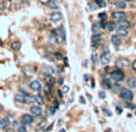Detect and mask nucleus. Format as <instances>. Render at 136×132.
I'll return each mask as SVG.
<instances>
[{
  "mask_svg": "<svg viewBox=\"0 0 136 132\" xmlns=\"http://www.w3.org/2000/svg\"><path fill=\"white\" fill-rule=\"evenodd\" d=\"M119 96H120V98L122 99H124V101H132V98H134V93H132V91L131 90H129L128 87H125V88H120V91H119Z\"/></svg>",
  "mask_w": 136,
  "mask_h": 132,
  "instance_id": "nucleus-1",
  "label": "nucleus"
},
{
  "mask_svg": "<svg viewBox=\"0 0 136 132\" xmlns=\"http://www.w3.org/2000/svg\"><path fill=\"white\" fill-rule=\"evenodd\" d=\"M111 79L113 80L114 83H120V81H123L125 79V74L122 70H119V69H114L113 72L111 73Z\"/></svg>",
  "mask_w": 136,
  "mask_h": 132,
  "instance_id": "nucleus-2",
  "label": "nucleus"
},
{
  "mask_svg": "<svg viewBox=\"0 0 136 132\" xmlns=\"http://www.w3.org/2000/svg\"><path fill=\"white\" fill-rule=\"evenodd\" d=\"M55 32H57V39H58V41L59 43H65V28L63 27V26H60L55 29Z\"/></svg>",
  "mask_w": 136,
  "mask_h": 132,
  "instance_id": "nucleus-3",
  "label": "nucleus"
},
{
  "mask_svg": "<svg viewBox=\"0 0 136 132\" xmlns=\"http://www.w3.org/2000/svg\"><path fill=\"white\" fill-rule=\"evenodd\" d=\"M129 64V61L124 58V57H119V58H117L116 60V67L120 69V68H125V67H128Z\"/></svg>",
  "mask_w": 136,
  "mask_h": 132,
  "instance_id": "nucleus-4",
  "label": "nucleus"
},
{
  "mask_svg": "<svg viewBox=\"0 0 136 132\" xmlns=\"http://www.w3.org/2000/svg\"><path fill=\"white\" fill-rule=\"evenodd\" d=\"M34 121V116L31 115V114H24V115L21 118V124H23V125H30L31 122Z\"/></svg>",
  "mask_w": 136,
  "mask_h": 132,
  "instance_id": "nucleus-5",
  "label": "nucleus"
},
{
  "mask_svg": "<svg viewBox=\"0 0 136 132\" xmlns=\"http://www.w3.org/2000/svg\"><path fill=\"white\" fill-rule=\"evenodd\" d=\"M30 114L33 116H40L42 114V108L38 104L31 105V107H30Z\"/></svg>",
  "mask_w": 136,
  "mask_h": 132,
  "instance_id": "nucleus-6",
  "label": "nucleus"
},
{
  "mask_svg": "<svg viewBox=\"0 0 136 132\" xmlns=\"http://www.w3.org/2000/svg\"><path fill=\"white\" fill-rule=\"evenodd\" d=\"M63 20V15H61V12L59 11H53L51 13V21L53 23H58L60 22Z\"/></svg>",
  "mask_w": 136,
  "mask_h": 132,
  "instance_id": "nucleus-7",
  "label": "nucleus"
},
{
  "mask_svg": "<svg viewBox=\"0 0 136 132\" xmlns=\"http://www.w3.org/2000/svg\"><path fill=\"white\" fill-rule=\"evenodd\" d=\"M112 18L114 21H123V20L126 18V13L123 11H114L112 13Z\"/></svg>",
  "mask_w": 136,
  "mask_h": 132,
  "instance_id": "nucleus-8",
  "label": "nucleus"
},
{
  "mask_svg": "<svg viewBox=\"0 0 136 132\" xmlns=\"http://www.w3.org/2000/svg\"><path fill=\"white\" fill-rule=\"evenodd\" d=\"M110 53H106V52H103V55H101V57H100V63L103 64V66H109L110 63Z\"/></svg>",
  "mask_w": 136,
  "mask_h": 132,
  "instance_id": "nucleus-9",
  "label": "nucleus"
},
{
  "mask_svg": "<svg viewBox=\"0 0 136 132\" xmlns=\"http://www.w3.org/2000/svg\"><path fill=\"white\" fill-rule=\"evenodd\" d=\"M29 87L31 88L33 91H40V88H41V83L39 81V80H34L31 83L29 84Z\"/></svg>",
  "mask_w": 136,
  "mask_h": 132,
  "instance_id": "nucleus-10",
  "label": "nucleus"
},
{
  "mask_svg": "<svg viewBox=\"0 0 136 132\" xmlns=\"http://www.w3.org/2000/svg\"><path fill=\"white\" fill-rule=\"evenodd\" d=\"M117 34H118L119 36H128V35H129V30H128V28L117 27Z\"/></svg>",
  "mask_w": 136,
  "mask_h": 132,
  "instance_id": "nucleus-11",
  "label": "nucleus"
},
{
  "mask_svg": "<svg viewBox=\"0 0 136 132\" xmlns=\"http://www.w3.org/2000/svg\"><path fill=\"white\" fill-rule=\"evenodd\" d=\"M47 6H48L49 9H58L60 6V3L59 1H57V0H49L48 3H47Z\"/></svg>",
  "mask_w": 136,
  "mask_h": 132,
  "instance_id": "nucleus-12",
  "label": "nucleus"
},
{
  "mask_svg": "<svg viewBox=\"0 0 136 132\" xmlns=\"http://www.w3.org/2000/svg\"><path fill=\"white\" fill-rule=\"evenodd\" d=\"M34 103L38 104V105L44 104L45 101H44V98H42V96H41V95H35V96H34Z\"/></svg>",
  "mask_w": 136,
  "mask_h": 132,
  "instance_id": "nucleus-13",
  "label": "nucleus"
},
{
  "mask_svg": "<svg viewBox=\"0 0 136 132\" xmlns=\"http://www.w3.org/2000/svg\"><path fill=\"white\" fill-rule=\"evenodd\" d=\"M111 41H112V44L113 45H116V46H118V45H120V36L117 34V35H112L111 36Z\"/></svg>",
  "mask_w": 136,
  "mask_h": 132,
  "instance_id": "nucleus-14",
  "label": "nucleus"
},
{
  "mask_svg": "<svg viewBox=\"0 0 136 132\" xmlns=\"http://www.w3.org/2000/svg\"><path fill=\"white\" fill-rule=\"evenodd\" d=\"M15 101H16L17 103H25V96H24V95L17 93L16 96H15Z\"/></svg>",
  "mask_w": 136,
  "mask_h": 132,
  "instance_id": "nucleus-15",
  "label": "nucleus"
},
{
  "mask_svg": "<svg viewBox=\"0 0 136 132\" xmlns=\"http://www.w3.org/2000/svg\"><path fill=\"white\" fill-rule=\"evenodd\" d=\"M126 83H128V87L135 88L136 87V78H129Z\"/></svg>",
  "mask_w": 136,
  "mask_h": 132,
  "instance_id": "nucleus-16",
  "label": "nucleus"
},
{
  "mask_svg": "<svg viewBox=\"0 0 136 132\" xmlns=\"http://www.w3.org/2000/svg\"><path fill=\"white\" fill-rule=\"evenodd\" d=\"M114 7H117L118 10H124L125 7H126V3H124V1H117V3H114Z\"/></svg>",
  "mask_w": 136,
  "mask_h": 132,
  "instance_id": "nucleus-17",
  "label": "nucleus"
},
{
  "mask_svg": "<svg viewBox=\"0 0 136 132\" xmlns=\"http://www.w3.org/2000/svg\"><path fill=\"white\" fill-rule=\"evenodd\" d=\"M41 70H42L44 73H46V74H48V75L53 74V72H54V69H53V68H51V67H46V66L42 67V68H41Z\"/></svg>",
  "mask_w": 136,
  "mask_h": 132,
  "instance_id": "nucleus-18",
  "label": "nucleus"
},
{
  "mask_svg": "<svg viewBox=\"0 0 136 132\" xmlns=\"http://www.w3.org/2000/svg\"><path fill=\"white\" fill-rule=\"evenodd\" d=\"M118 27L129 28V27H130V23L128 22V21H125V20H123V21H118Z\"/></svg>",
  "mask_w": 136,
  "mask_h": 132,
  "instance_id": "nucleus-19",
  "label": "nucleus"
},
{
  "mask_svg": "<svg viewBox=\"0 0 136 132\" xmlns=\"http://www.w3.org/2000/svg\"><path fill=\"white\" fill-rule=\"evenodd\" d=\"M117 27H118V26H117L116 23H113V22H111V23L107 24V29H109L110 32H113L114 29H117Z\"/></svg>",
  "mask_w": 136,
  "mask_h": 132,
  "instance_id": "nucleus-20",
  "label": "nucleus"
},
{
  "mask_svg": "<svg viewBox=\"0 0 136 132\" xmlns=\"http://www.w3.org/2000/svg\"><path fill=\"white\" fill-rule=\"evenodd\" d=\"M100 39H101V34L94 33V35L92 36V41H96V43H99V41H100Z\"/></svg>",
  "mask_w": 136,
  "mask_h": 132,
  "instance_id": "nucleus-21",
  "label": "nucleus"
},
{
  "mask_svg": "<svg viewBox=\"0 0 136 132\" xmlns=\"http://www.w3.org/2000/svg\"><path fill=\"white\" fill-rule=\"evenodd\" d=\"M17 132H27V127L23 124H19L18 127H17Z\"/></svg>",
  "mask_w": 136,
  "mask_h": 132,
  "instance_id": "nucleus-22",
  "label": "nucleus"
},
{
  "mask_svg": "<svg viewBox=\"0 0 136 132\" xmlns=\"http://www.w3.org/2000/svg\"><path fill=\"white\" fill-rule=\"evenodd\" d=\"M100 24H93V27H92V30H93V33H99V30H100Z\"/></svg>",
  "mask_w": 136,
  "mask_h": 132,
  "instance_id": "nucleus-23",
  "label": "nucleus"
},
{
  "mask_svg": "<svg viewBox=\"0 0 136 132\" xmlns=\"http://www.w3.org/2000/svg\"><path fill=\"white\" fill-rule=\"evenodd\" d=\"M11 47L13 50H19V47H21V44H19L18 41H15V43H12V44H11Z\"/></svg>",
  "mask_w": 136,
  "mask_h": 132,
  "instance_id": "nucleus-24",
  "label": "nucleus"
},
{
  "mask_svg": "<svg viewBox=\"0 0 136 132\" xmlns=\"http://www.w3.org/2000/svg\"><path fill=\"white\" fill-rule=\"evenodd\" d=\"M92 61H93V63H94V64H98V55H96V53H93L92 55Z\"/></svg>",
  "mask_w": 136,
  "mask_h": 132,
  "instance_id": "nucleus-25",
  "label": "nucleus"
},
{
  "mask_svg": "<svg viewBox=\"0 0 136 132\" xmlns=\"http://www.w3.org/2000/svg\"><path fill=\"white\" fill-rule=\"evenodd\" d=\"M107 24H109V23L106 22V20H101V22H100V27L101 28H107Z\"/></svg>",
  "mask_w": 136,
  "mask_h": 132,
  "instance_id": "nucleus-26",
  "label": "nucleus"
},
{
  "mask_svg": "<svg viewBox=\"0 0 136 132\" xmlns=\"http://www.w3.org/2000/svg\"><path fill=\"white\" fill-rule=\"evenodd\" d=\"M103 111H104V114H105V115H106V116H112V113H111V111H110L109 109H106V108H104V109H103Z\"/></svg>",
  "mask_w": 136,
  "mask_h": 132,
  "instance_id": "nucleus-27",
  "label": "nucleus"
},
{
  "mask_svg": "<svg viewBox=\"0 0 136 132\" xmlns=\"http://www.w3.org/2000/svg\"><path fill=\"white\" fill-rule=\"evenodd\" d=\"M95 3L98 4L99 7H104V6H105V3H104V0H95Z\"/></svg>",
  "mask_w": 136,
  "mask_h": 132,
  "instance_id": "nucleus-28",
  "label": "nucleus"
},
{
  "mask_svg": "<svg viewBox=\"0 0 136 132\" xmlns=\"http://www.w3.org/2000/svg\"><path fill=\"white\" fill-rule=\"evenodd\" d=\"M111 90H113V91H118V90H119L120 91V87H119L118 84H114V86H111Z\"/></svg>",
  "mask_w": 136,
  "mask_h": 132,
  "instance_id": "nucleus-29",
  "label": "nucleus"
},
{
  "mask_svg": "<svg viewBox=\"0 0 136 132\" xmlns=\"http://www.w3.org/2000/svg\"><path fill=\"white\" fill-rule=\"evenodd\" d=\"M99 18H100V20H106V13H105V12L100 13V15H99Z\"/></svg>",
  "mask_w": 136,
  "mask_h": 132,
  "instance_id": "nucleus-30",
  "label": "nucleus"
},
{
  "mask_svg": "<svg viewBox=\"0 0 136 132\" xmlns=\"http://www.w3.org/2000/svg\"><path fill=\"white\" fill-rule=\"evenodd\" d=\"M131 68H132V70H134V72H136V60L132 62V64H131Z\"/></svg>",
  "mask_w": 136,
  "mask_h": 132,
  "instance_id": "nucleus-31",
  "label": "nucleus"
},
{
  "mask_svg": "<svg viewBox=\"0 0 136 132\" xmlns=\"http://www.w3.org/2000/svg\"><path fill=\"white\" fill-rule=\"evenodd\" d=\"M69 90H70V88L67 87V86H63V88H61V91H63V93H64V92H69Z\"/></svg>",
  "mask_w": 136,
  "mask_h": 132,
  "instance_id": "nucleus-32",
  "label": "nucleus"
},
{
  "mask_svg": "<svg viewBox=\"0 0 136 132\" xmlns=\"http://www.w3.org/2000/svg\"><path fill=\"white\" fill-rule=\"evenodd\" d=\"M55 58H57V60L58 61H60V60H63V57H61V55H60V53H55V56H54Z\"/></svg>",
  "mask_w": 136,
  "mask_h": 132,
  "instance_id": "nucleus-33",
  "label": "nucleus"
},
{
  "mask_svg": "<svg viewBox=\"0 0 136 132\" xmlns=\"http://www.w3.org/2000/svg\"><path fill=\"white\" fill-rule=\"evenodd\" d=\"M103 50H104V52H106V53H110V50H109V47H107V46H104Z\"/></svg>",
  "mask_w": 136,
  "mask_h": 132,
  "instance_id": "nucleus-34",
  "label": "nucleus"
},
{
  "mask_svg": "<svg viewBox=\"0 0 136 132\" xmlns=\"http://www.w3.org/2000/svg\"><path fill=\"white\" fill-rule=\"evenodd\" d=\"M117 111H118V114H120V113H122V108H120V107H118V105H117Z\"/></svg>",
  "mask_w": 136,
  "mask_h": 132,
  "instance_id": "nucleus-35",
  "label": "nucleus"
},
{
  "mask_svg": "<svg viewBox=\"0 0 136 132\" xmlns=\"http://www.w3.org/2000/svg\"><path fill=\"white\" fill-rule=\"evenodd\" d=\"M0 128H4V124H3V119H0Z\"/></svg>",
  "mask_w": 136,
  "mask_h": 132,
  "instance_id": "nucleus-36",
  "label": "nucleus"
},
{
  "mask_svg": "<svg viewBox=\"0 0 136 132\" xmlns=\"http://www.w3.org/2000/svg\"><path fill=\"white\" fill-rule=\"evenodd\" d=\"M101 98H105V92H100V95H99Z\"/></svg>",
  "mask_w": 136,
  "mask_h": 132,
  "instance_id": "nucleus-37",
  "label": "nucleus"
},
{
  "mask_svg": "<svg viewBox=\"0 0 136 132\" xmlns=\"http://www.w3.org/2000/svg\"><path fill=\"white\" fill-rule=\"evenodd\" d=\"M126 107H128V108H134V104H131V103H129V104H126Z\"/></svg>",
  "mask_w": 136,
  "mask_h": 132,
  "instance_id": "nucleus-38",
  "label": "nucleus"
},
{
  "mask_svg": "<svg viewBox=\"0 0 136 132\" xmlns=\"http://www.w3.org/2000/svg\"><path fill=\"white\" fill-rule=\"evenodd\" d=\"M48 1H49V0H41V3H44V4H47Z\"/></svg>",
  "mask_w": 136,
  "mask_h": 132,
  "instance_id": "nucleus-39",
  "label": "nucleus"
},
{
  "mask_svg": "<svg viewBox=\"0 0 136 132\" xmlns=\"http://www.w3.org/2000/svg\"><path fill=\"white\" fill-rule=\"evenodd\" d=\"M122 1H124V3H130V1H134V0H122Z\"/></svg>",
  "mask_w": 136,
  "mask_h": 132,
  "instance_id": "nucleus-40",
  "label": "nucleus"
},
{
  "mask_svg": "<svg viewBox=\"0 0 136 132\" xmlns=\"http://www.w3.org/2000/svg\"><path fill=\"white\" fill-rule=\"evenodd\" d=\"M80 101H81V103H84V98H83V97H81V98H80Z\"/></svg>",
  "mask_w": 136,
  "mask_h": 132,
  "instance_id": "nucleus-41",
  "label": "nucleus"
},
{
  "mask_svg": "<svg viewBox=\"0 0 136 132\" xmlns=\"http://www.w3.org/2000/svg\"><path fill=\"white\" fill-rule=\"evenodd\" d=\"M84 81H88V75H84Z\"/></svg>",
  "mask_w": 136,
  "mask_h": 132,
  "instance_id": "nucleus-42",
  "label": "nucleus"
},
{
  "mask_svg": "<svg viewBox=\"0 0 136 132\" xmlns=\"http://www.w3.org/2000/svg\"><path fill=\"white\" fill-rule=\"evenodd\" d=\"M6 132H15L13 130H9V131H6Z\"/></svg>",
  "mask_w": 136,
  "mask_h": 132,
  "instance_id": "nucleus-43",
  "label": "nucleus"
},
{
  "mask_svg": "<svg viewBox=\"0 0 136 132\" xmlns=\"http://www.w3.org/2000/svg\"><path fill=\"white\" fill-rule=\"evenodd\" d=\"M59 132H66V131H65V130H61V131H59Z\"/></svg>",
  "mask_w": 136,
  "mask_h": 132,
  "instance_id": "nucleus-44",
  "label": "nucleus"
},
{
  "mask_svg": "<svg viewBox=\"0 0 136 132\" xmlns=\"http://www.w3.org/2000/svg\"><path fill=\"white\" fill-rule=\"evenodd\" d=\"M135 115H136V111H135Z\"/></svg>",
  "mask_w": 136,
  "mask_h": 132,
  "instance_id": "nucleus-45",
  "label": "nucleus"
}]
</instances>
